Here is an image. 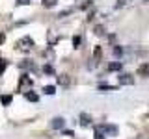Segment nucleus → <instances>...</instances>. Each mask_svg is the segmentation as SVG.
Returning a JSON list of instances; mask_svg holds the SVG:
<instances>
[{
    "mask_svg": "<svg viewBox=\"0 0 149 139\" xmlns=\"http://www.w3.org/2000/svg\"><path fill=\"white\" fill-rule=\"evenodd\" d=\"M17 46L21 50H32L34 48V39L32 37H22V39L17 41Z\"/></svg>",
    "mask_w": 149,
    "mask_h": 139,
    "instance_id": "f257e3e1",
    "label": "nucleus"
},
{
    "mask_svg": "<svg viewBox=\"0 0 149 139\" xmlns=\"http://www.w3.org/2000/svg\"><path fill=\"white\" fill-rule=\"evenodd\" d=\"M95 132H101V133H110V136H116L118 133V128L114 124H101V126L95 128Z\"/></svg>",
    "mask_w": 149,
    "mask_h": 139,
    "instance_id": "f03ea898",
    "label": "nucleus"
},
{
    "mask_svg": "<svg viewBox=\"0 0 149 139\" xmlns=\"http://www.w3.org/2000/svg\"><path fill=\"white\" fill-rule=\"evenodd\" d=\"M50 126H52L54 130H62V128L65 126V119H62V117H54L52 122H50Z\"/></svg>",
    "mask_w": 149,
    "mask_h": 139,
    "instance_id": "7ed1b4c3",
    "label": "nucleus"
},
{
    "mask_svg": "<svg viewBox=\"0 0 149 139\" xmlns=\"http://www.w3.org/2000/svg\"><path fill=\"white\" fill-rule=\"evenodd\" d=\"M119 83H121V85H132L134 78L130 76V74H121V76H119Z\"/></svg>",
    "mask_w": 149,
    "mask_h": 139,
    "instance_id": "20e7f679",
    "label": "nucleus"
},
{
    "mask_svg": "<svg viewBox=\"0 0 149 139\" xmlns=\"http://www.w3.org/2000/svg\"><path fill=\"white\" fill-rule=\"evenodd\" d=\"M32 87V80H30V76L28 74H22V78H21V83H19V89H22V87Z\"/></svg>",
    "mask_w": 149,
    "mask_h": 139,
    "instance_id": "39448f33",
    "label": "nucleus"
},
{
    "mask_svg": "<svg viewBox=\"0 0 149 139\" xmlns=\"http://www.w3.org/2000/svg\"><path fill=\"white\" fill-rule=\"evenodd\" d=\"M80 124H82V126H90V124H91V117L88 113H80Z\"/></svg>",
    "mask_w": 149,
    "mask_h": 139,
    "instance_id": "423d86ee",
    "label": "nucleus"
},
{
    "mask_svg": "<svg viewBox=\"0 0 149 139\" xmlns=\"http://www.w3.org/2000/svg\"><path fill=\"white\" fill-rule=\"evenodd\" d=\"M56 82H58L60 85H69V78L65 76V74H60V76L56 78Z\"/></svg>",
    "mask_w": 149,
    "mask_h": 139,
    "instance_id": "0eeeda50",
    "label": "nucleus"
},
{
    "mask_svg": "<svg viewBox=\"0 0 149 139\" xmlns=\"http://www.w3.org/2000/svg\"><path fill=\"white\" fill-rule=\"evenodd\" d=\"M121 67H123V63L121 61H114L108 65V71H121Z\"/></svg>",
    "mask_w": 149,
    "mask_h": 139,
    "instance_id": "6e6552de",
    "label": "nucleus"
},
{
    "mask_svg": "<svg viewBox=\"0 0 149 139\" xmlns=\"http://www.w3.org/2000/svg\"><path fill=\"white\" fill-rule=\"evenodd\" d=\"M24 96H26V100H30V102H37V100H39V96H37L36 93H32V91L24 93Z\"/></svg>",
    "mask_w": 149,
    "mask_h": 139,
    "instance_id": "1a4fd4ad",
    "label": "nucleus"
},
{
    "mask_svg": "<svg viewBox=\"0 0 149 139\" xmlns=\"http://www.w3.org/2000/svg\"><path fill=\"white\" fill-rule=\"evenodd\" d=\"M0 100H2L4 106H9V104H11V100H13V96L11 95H2V96H0Z\"/></svg>",
    "mask_w": 149,
    "mask_h": 139,
    "instance_id": "9d476101",
    "label": "nucleus"
},
{
    "mask_svg": "<svg viewBox=\"0 0 149 139\" xmlns=\"http://www.w3.org/2000/svg\"><path fill=\"white\" fill-rule=\"evenodd\" d=\"M43 91H45V95H54V93H56V87L54 85H45Z\"/></svg>",
    "mask_w": 149,
    "mask_h": 139,
    "instance_id": "9b49d317",
    "label": "nucleus"
},
{
    "mask_svg": "<svg viewBox=\"0 0 149 139\" xmlns=\"http://www.w3.org/2000/svg\"><path fill=\"white\" fill-rule=\"evenodd\" d=\"M82 43V37L80 35H74L73 37V46H74V48H78V45H80Z\"/></svg>",
    "mask_w": 149,
    "mask_h": 139,
    "instance_id": "f8f14e48",
    "label": "nucleus"
},
{
    "mask_svg": "<svg viewBox=\"0 0 149 139\" xmlns=\"http://www.w3.org/2000/svg\"><path fill=\"white\" fill-rule=\"evenodd\" d=\"M99 89H102V91H114L116 87H114V85H108V83H101Z\"/></svg>",
    "mask_w": 149,
    "mask_h": 139,
    "instance_id": "ddd939ff",
    "label": "nucleus"
},
{
    "mask_svg": "<svg viewBox=\"0 0 149 139\" xmlns=\"http://www.w3.org/2000/svg\"><path fill=\"white\" fill-rule=\"evenodd\" d=\"M56 2H58V0H43V6L45 8H52V6H56Z\"/></svg>",
    "mask_w": 149,
    "mask_h": 139,
    "instance_id": "4468645a",
    "label": "nucleus"
},
{
    "mask_svg": "<svg viewBox=\"0 0 149 139\" xmlns=\"http://www.w3.org/2000/svg\"><path fill=\"white\" fill-rule=\"evenodd\" d=\"M6 67H8V61H6V59H0V74L6 71Z\"/></svg>",
    "mask_w": 149,
    "mask_h": 139,
    "instance_id": "2eb2a0df",
    "label": "nucleus"
},
{
    "mask_svg": "<svg viewBox=\"0 0 149 139\" xmlns=\"http://www.w3.org/2000/svg\"><path fill=\"white\" fill-rule=\"evenodd\" d=\"M43 71H45L47 74H54V69H52V65H45V67H43Z\"/></svg>",
    "mask_w": 149,
    "mask_h": 139,
    "instance_id": "dca6fc26",
    "label": "nucleus"
},
{
    "mask_svg": "<svg viewBox=\"0 0 149 139\" xmlns=\"http://www.w3.org/2000/svg\"><path fill=\"white\" fill-rule=\"evenodd\" d=\"M95 34L97 35H102V34H104V28H102V26H97L95 28Z\"/></svg>",
    "mask_w": 149,
    "mask_h": 139,
    "instance_id": "f3484780",
    "label": "nucleus"
},
{
    "mask_svg": "<svg viewBox=\"0 0 149 139\" xmlns=\"http://www.w3.org/2000/svg\"><path fill=\"white\" fill-rule=\"evenodd\" d=\"M149 72V65H143V67H140V74H146Z\"/></svg>",
    "mask_w": 149,
    "mask_h": 139,
    "instance_id": "a211bd4d",
    "label": "nucleus"
},
{
    "mask_svg": "<svg viewBox=\"0 0 149 139\" xmlns=\"http://www.w3.org/2000/svg\"><path fill=\"white\" fill-rule=\"evenodd\" d=\"M114 54H116V56H121V54H123V50H121L119 46H116V48H114Z\"/></svg>",
    "mask_w": 149,
    "mask_h": 139,
    "instance_id": "6ab92c4d",
    "label": "nucleus"
},
{
    "mask_svg": "<svg viewBox=\"0 0 149 139\" xmlns=\"http://www.w3.org/2000/svg\"><path fill=\"white\" fill-rule=\"evenodd\" d=\"M95 139H104V136H102L101 132H95Z\"/></svg>",
    "mask_w": 149,
    "mask_h": 139,
    "instance_id": "aec40b11",
    "label": "nucleus"
},
{
    "mask_svg": "<svg viewBox=\"0 0 149 139\" xmlns=\"http://www.w3.org/2000/svg\"><path fill=\"white\" fill-rule=\"evenodd\" d=\"M4 41H6V35H4V34H0V45H2Z\"/></svg>",
    "mask_w": 149,
    "mask_h": 139,
    "instance_id": "412c9836",
    "label": "nucleus"
},
{
    "mask_svg": "<svg viewBox=\"0 0 149 139\" xmlns=\"http://www.w3.org/2000/svg\"><path fill=\"white\" fill-rule=\"evenodd\" d=\"M19 4H22V6H24V4H30V0H19Z\"/></svg>",
    "mask_w": 149,
    "mask_h": 139,
    "instance_id": "4be33fe9",
    "label": "nucleus"
}]
</instances>
